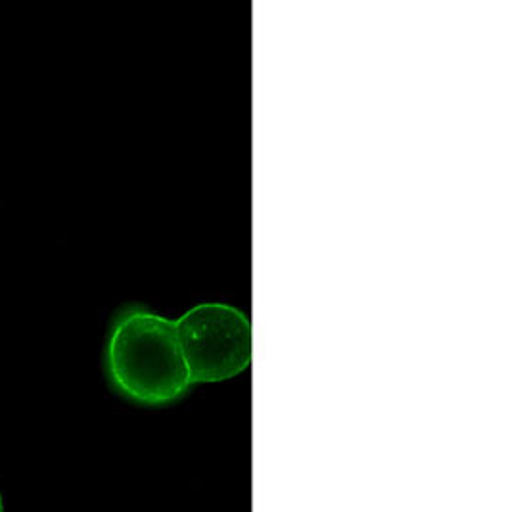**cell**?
I'll return each mask as SVG.
<instances>
[{"label": "cell", "mask_w": 512, "mask_h": 512, "mask_svg": "<svg viewBox=\"0 0 512 512\" xmlns=\"http://www.w3.org/2000/svg\"><path fill=\"white\" fill-rule=\"evenodd\" d=\"M104 373L119 396L140 405L177 401L192 386L175 321L139 303L123 305L112 317Z\"/></svg>", "instance_id": "6da1fadb"}, {"label": "cell", "mask_w": 512, "mask_h": 512, "mask_svg": "<svg viewBox=\"0 0 512 512\" xmlns=\"http://www.w3.org/2000/svg\"><path fill=\"white\" fill-rule=\"evenodd\" d=\"M175 325L192 384L223 382L250 367L252 325L233 305H196Z\"/></svg>", "instance_id": "7a4b0ae2"}, {"label": "cell", "mask_w": 512, "mask_h": 512, "mask_svg": "<svg viewBox=\"0 0 512 512\" xmlns=\"http://www.w3.org/2000/svg\"><path fill=\"white\" fill-rule=\"evenodd\" d=\"M0 512H4V503H2V495H0Z\"/></svg>", "instance_id": "3957f363"}]
</instances>
